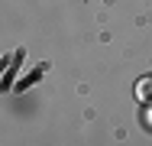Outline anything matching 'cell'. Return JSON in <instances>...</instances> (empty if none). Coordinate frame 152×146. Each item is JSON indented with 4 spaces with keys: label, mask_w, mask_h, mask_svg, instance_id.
Here are the masks:
<instances>
[{
    "label": "cell",
    "mask_w": 152,
    "mask_h": 146,
    "mask_svg": "<svg viewBox=\"0 0 152 146\" xmlns=\"http://www.w3.org/2000/svg\"><path fill=\"white\" fill-rule=\"evenodd\" d=\"M136 94H139L142 101H152V81H149V78H142V81L136 85Z\"/></svg>",
    "instance_id": "obj_1"
},
{
    "label": "cell",
    "mask_w": 152,
    "mask_h": 146,
    "mask_svg": "<svg viewBox=\"0 0 152 146\" xmlns=\"http://www.w3.org/2000/svg\"><path fill=\"white\" fill-rule=\"evenodd\" d=\"M146 120H152V114H146Z\"/></svg>",
    "instance_id": "obj_2"
}]
</instances>
